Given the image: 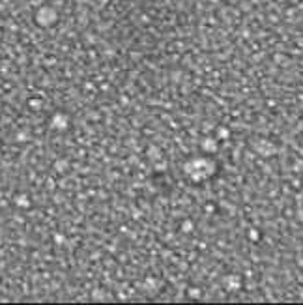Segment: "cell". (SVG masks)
<instances>
[{
    "mask_svg": "<svg viewBox=\"0 0 303 305\" xmlns=\"http://www.w3.org/2000/svg\"><path fill=\"white\" fill-rule=\"evenodd\" d=\"M34 21L36 25L41 28H51L58 23V12L53 6H41L36 14H34Z\"/></svg>",
    "mask_w": 303,
    "mask_h": 305,
    "instance_id": "6da1fadb",
    "label": "cell"
},
{
    "mask_svg": "<svg viewBox=\"0 0 303 305\" xmlns=\"http://www.w3.org/2000/svg\"><path fill=\"white\" fill-rule=\"evenodd\" d=\"M51 127L56 131H66L69 127V116L66 113H54L51 116Z\"/></svg>",
    "mask_w": 303,
    "mask_h": 305,
    "instance_id": "7a4b0ae2",
    "label": "cell"
}]
</instances>
